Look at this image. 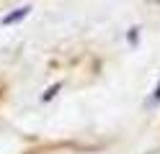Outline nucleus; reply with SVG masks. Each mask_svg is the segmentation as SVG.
Segmentation results:
<instances>
[{
	"label": "nucleus",
	"instance_id": "nucleus-3",
	"mask_svg": "<svg viewBox=\"0 0 160 154\" xmlns=\"http://www.w3.org/2000/svg\"><path fill=\"white\" fill-rule=\"evenodd\" d=\"M155 100H160V85H158V90H155V95H152Z\"/></svg>",
	"mask_w": 160,
	"mask_h": 154
},
{
	"label": "nucleus",
	"instance_id": "nucleus-2",
	"mask_svg": "<svg viewBox=\"0 0 160 154\" xmlns=\"http://www.w3.org/2000/svg\"><path fill=\"white\" fill-rule=\"evenodd\" d=\"M59 87H62V85H59V82H54V85H52V87H49L44 95H42V100H52V98L57 95V90H59Z\"/></svg>",
	"mask_w": 160,
	"mask_h": 154
},
{
	"label": "nucleus",
	"instance_id": "nucleus-1",
	"mask_svg": "<svg viewBox=\"0 0 160 154\" xmlns=\"http://www.w3.org/2000/svg\"><path fill=\"white\" fill-rule=\"evenodd\" d=\"M28 10H31L28 5H23V8H16V10H11V13H8V16H3V21H0V23H3V26L18 23V21H21V18H26V16H28Z\"/></svg>",
	"mask_w": 160,
	"mask_h": 154
}]
</instances>
